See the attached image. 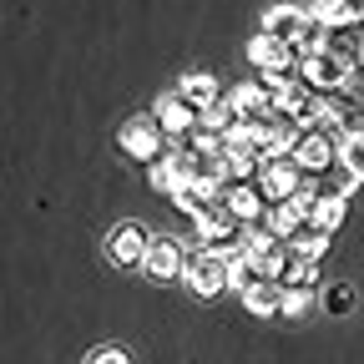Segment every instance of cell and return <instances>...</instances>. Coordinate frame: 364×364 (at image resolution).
<instances>
[{
	"label": "cell",
	"instance_id": "6da1fadb",
	"mask_svg": "<svg viewBox=\"0 0 364 364\" xmlns=\"http://www.w3.org/2000/svg\"><path fill=\"white\" fill-rule=\"evenodd\" d=\"M193 233H198V243H203V248H213V253H223V258H228V253H238V248H243L248 223H238L233 213L218 203V208H208V213L193 223Z\"/></svg>",
	"mask_w": 364,
	"mask_h": 364
},
{
	"label": "cell",
	"instance_id": "7a4b0ae2",
	"mask_svg": "<svg viewBox=\"0 0 364 364\" xmlns=\"http://www.w3.org/2000/svg\"><path fill=\"white\" fill-rule=\"evenodd\" d=\"M117 142H122V157L142 162V167H147V162H157V157L172 147V142H167V132L157 127V117H152V112H147V117H132V122L117 132Z\"/></svg>",
	"mask_w": 364,
	"mask_h": 364
},
{
	"label": "cell",
	"instance_id": "3957f363",
	"mask_svg": "<svg viewBox=\"0 0 364 364\" xmlns=\"http://www.w3.org/2000/svg\"><path fill=\"white\" fill-rule=\"evenodd\" d=\"M349 71H354V61H344L339 51H329V46H318V51L299 56V76H304L314 91H344V86H349Z\"/></svg>",
	"mask_w": 364,
	"mask_h": 364
},
{
	"label": "cell",
	"instance_id": "277c9868",
	"mask_svg": "<svg viewBox=\"0 0 364 364\" xmlns=\"http://www.w3.org/2000/svg\"><path fill=\"white\" fill-rule=\"evenodd\" d=\"M182 284H188L198 299H218L228 289V258L213 253V248H198L188 253V268H182Z\"/></svg>",
	"mask_w": 364,
	"mask_h": 364
},
{
	"label": "cell",
	"instance_id": "5b68a950",
	"mask_svg": "<svg viewBox=\"0 0 364 364\" xmlns=\"http://www.w3.org/2000/svg\"><path fill=\"white\" fill-rule=\"evenodd\" d=\"M147 248H152L147 223H117L107 233V263L117 268H147Z\"/></svg>",
	"mask_w": 364,
	"mask_h": 364
},
{
	"label": "cell",
	"instance_id": "8992f818",
	"mask_svg": "<svg viewBox=\"0 0 364 364\" xmlns=\"http://www.w3.org/2000/svg\"><path fill=\"white\" fill-rule=\"evenodd\" d=\"M243 56L258 66V76H299V51H294L289 41H273L268 31H258V36L248 41Z\"/></svg>",
	"mask_w": 364,
	"mask_h": 364
},
{
	"label": "cell",
	"instance_id": "52a82bcc",
	"mask_svg": "<svg viewBox=\"0 0 364 364\" xmlns=\"http://www.w3.org/2000/svg\"><path fill=\"white\" fill-rule=\"evenodd\" d=\"M152 117H157V127L167 132V142H188V136L198 132V122H203V112L182 97V91H167V97H157L152 102Z\"/></svg>",
	"mask_w": 364,
	"mask_h": 364
},
{
	"label": "cell",
	"instance_id": "ba28073f",
	"mask_svg": "<svg viewBox=\"0 0 364 364\" xmlns=\"http://www.w3.org/2000/svg\"><path fill=\"white\" fill-rule=\"evenodd\" d=\"M304 177H309V172H304V167H299L294 157H279V162H268V157H263V172H258V188H263L268 208H273V203H289V198H294V193L304 188Z\"/></svg>",
	"mask_w": 364,
	"mask_h": 364
},
{
	"label": "cell",
	"instance_id": "9c48e42d",
	"mask_svg": "<svg viewBox=\"0 0 364 364\" xmlns=\"http://www.w3.org/2000/svg\"><path fill=\"white\" fill-rule=\"evenodd\" d=\"M294 162L309 172V177H324L329 167H339V142L329 132H304L299 147H294Z\"/></svg>",
	"mask_w": 364,
	"mask_h": 364
},
{
	"label": "cell",
	"instance_id": "30bf717a",
	"mask_svg": "<svg viewBox=\"0 0 364 364\" xmlns=\"http://www.w3.org/2000/svg\"><path fill=\"white\" fill-rule=\"evenodd\" d=\"M182 268H188V248H182L177 238H152V248H147V279L172 284V279H182Z\"/></svg>",
	"mask_w": 364,
	"mask_h": 364
},
{
	"label": "cell",
	"instance_id": "8fae6325",
	"mask_svg": "<svg viewBox=\"0 0 364 364\" xmlns=\"http://www.w3.org/2000/svg\"><path fill=\"white\" fill-rule=\"evenodd\" d=\"M228 102L238 107V117H253V122H279V107H273L268 86L263 81H238L233 91H228Z\"/></svg>",
	"mask_w": 364,
	"mask_h": 364
},
{
	"label": "cell",
	"instance_id": "7c38bea8",
	"mask_svg": "<svg viewBox=\"0 0 364 364\" xmlns=\"http://www.w3.org/2000/svg\"><path fill=\"white\" fill-rule=\"evenodd\" d=\"M223 208L233 213L238 223H263V213H268V198H263V188H258V182H228V193H223Z\"/></svg>",
	"mask_w": 364,
	"mask_h": 364
},
{
	"label": "cell",
	"instance_id": "4fadbf2b",
	"mask_svg": "<svg viewBox=\"0 0 364 364\" xmlns=\"http://www.w3.org/2000/svg\"><path fill=\"white\" fill-rule=\"evenodd\" d=\"M309 223H314V228H324V233H339V228L349 223V193L339 188V182H334V188L324 182V193H318V203H314Z\"/></svg>",
	"mask_w": 364,
	"mask_h": 364
},
{
	"label": "cell",
	"instance_id": "5bb4252c",
	"mask_svg": "<svg viewBox=\"0 0 364 364\" xmlns=\"http://www.w3.org/2000/svg\"><path fill=\"white\" fill-rule=\"evenodd\" d=\"M263 86H268V97H273V107H279V117H294L304 102H309V81L304 76H258Z\"/></svg>",
	"mask_w": 364,
	"mask_h": 364
},
{
	"label": "cell",
	"instance_id": "9a60e30c",
	"mask_svg": "<svg viewBox=\"0 0 364 364\" xmlns=\"http://www.w3.org/2000/svg\"><path fill=\"white\" fill-rule=\"evenodd\" d=\"M147 188L162 193V198H172V193L182 188V157H177V142H172L157 162H147Z\"/></svg>",
	"mask_w": 364,
	"mask_h": 364
},
{
	"label": "cell",
	"instance_id": "2e32d148",
	"mask_svg": "<svg viewBox=\"0 0 364 364\" xmlns=\"http://www.w3.org/2000/svg\"><path fill=\"white\" fill-rule=\"evenodd\" d=\"M304 26H309V11H299V6H273L268 16H263V31L273 36V41H299L304 36Z\"/></svg>",
	"mask_w": 364,
	"mask_h": 364
},
{
	"label": "cell",
	"instance_id": "e0dca14e",
	"mask_svg": "<svg viewBox=\"0 0 364 364\" xmlns=\"http://www.w3.org/2000/svg\"><path fill=\"white\" fill-rule=\"evenodd\" d=\"M243 309L258 318H284V289L273 279H253V289L243 294Z\"/></svg>",
	"mask_w": 364,
	"mask_h": 364
},
{
	"label": "cell",
	"instance_id": "ac0fdd59",
	"mask_svg": "<svg viewBox=\"0 0 364 364\" xmlns=\"http://www.w3.org/2000/svg\"><path fill=\"white\" fill-rule=\"evenodd\" d=\"M177 91H182V97H188L198 112H208L213 102H223V81H218L213 71H188V76L177 81Z\"/></svg>",
	"mask_w": 364,
	"mask_h": 364
},
{
	"label": "cell",
	"instance_id": "d6986e66",
	"mask_svg": "<svg viewBox=\"0 0 364 364\" xmlns=\"http://www.w3.org/2000/svg\"><path fill=\"white\" fill-rule=\"evenodd\" d=\"M279 289H284V294H289V289H318V263L289 248V263H284V273H279Z\"/></svg>",
	"mask_w": 364,
	"mask_h": 364
},
{
	"label": "cell",
	"instance_id": "ffe728a7",
	"mask_svg": "<svg viewBox=\"0 0 364 364\" xmlns=\"http://www.w3.org/2000/svg\"><path fill=\"white\" fill-rule=\"evenodd\" d=\"M289 248H294V253H304V258H314V263H324V258H329V248H334V233H324V228L304 223L299 233L289 238Z\"/></svg>",
	"mask_w": 364,
	"mask_h": 364
},
{
	"label": "cell",
	"instance_id": "44dd1931",
	"mask_svg": "<svg viewBox=\"0 0 364 364\" xmlns=\"http://www.w3.org/2000/svg\"><path fill=\"white\" fill-rule=\"evenodd\" d=\"M218 157H223V172H228V182H258V172H263V157H258V152L223 147Z\"/></svg>",
	"mask_w": 364,
	"mask_h": 364
},
{
	"label": "cell",
	"instance_id": "7402d4cb",
	"mask_svg": "<svg viewBox=\"0 0 364 364\" xmlns=\"http://www.w3.org/2000/svg\"><path fill=\"white\" fill-rule=\"evenodd\" d=\"M304 223H309V218H304V213H299L294 203H273V208L263 213V228H268V233H273V238H284V243H289V238L299 233V228H304Z\"/></svg>",
	"mask_w": 364,
	"mask_h": 364
},
{
	"label": "cell",
	"instance_id": "603a6c76",
	"mask_svg": "<svg viewBox=\"0 0 364 364\" xmlns=\"http://www.w3.org/2000/svg\"><path fill=\"white\" fill-rule=\"evenodd\" d=\"M253 279H258V273H253V258H248V253H228V289L243 299V294L253 289Z\"/></svg>",
	"mask_w": 364,
	"mask_h": 364
},
{
	"label": "cell",
	"instance_id": "cb8c5ba5",
	"mask_svg": "<svg viewBox=\"0 0 364 364\" xmlns=\"http://www.w3.org/2000/svg\"><path fill=\"white\" fill-rule=\"evenodd\" d=\"M238 122H243V117H238V107L228 102V97H223V102H213V107L203 112V127H208V132H218V136H228Z\"/></svg>",
	"mask_w": 364,
	"mask_h": 364
},
{
	"label": "cell",
	"instance_id": "d4e9b609",
	"mask_svg": "<svg viewBox=\"0 0 364 364\" xmlns=\"http://www.w3.org/2000/svg\"><path fill=\"white\" fill-rule=\"evenodd\" d=\"M354 304H359L354 284H329V289H324V314L344 318V314H354Z\"/></svg>",
	"mask_w": 364,
	"mask_h": 364
},
{
	"label": "cell",
	"instance_id": "484cf974",
	"mask_svg": "<svg viewBox=\"0 0 364 364\" xmlns=\"http://www.w3.org/2000/svg\"><path fill=\"white\" fill-rule=\"evenodd\" d=\"M339 167L354 182H364V136H344V142H339Z\"/></svg>",
	"mask_w": 364,
	"mask_h": 364
},
{
	"label": "cell",
	"instance_id": "4316f807",
	"mask_svg": "<svg viewBox=\"0 0 364 364\" xmlns=\"http://www.w3.org/2000/svg\"><path fill=\"white\" fill-rule=\"evenodd\" d=\"M314 309V289H289L284 294V318H304Z\"/></svg>",
	"mask_w": 364,
	"mask_h": 364
},
{
	"label": "cell",
	"instance_id": "83f0119b",
	"mask_svg": "<svg viewBox=\"0 0 364 364\" xmlns=\"http://www.w3.org/2000/svg\"><path fill=\"white\" fill-rule=\"evenodd\" d=\"M86 364H132V359H127L122 344H102V349H91V354H86Z\"/></svg>",
	"mask_w": 364,
	"mask_h": 364
},
{
	"label": "cell",
	"instance_id": "f1b7e54d",
	"mask_svg": "<svg viewBox=\"0 0 364 364\" xmlns=\"http://www.w3.org/2000/svg\"><path fill=\"white\" fill-rule=\"evenodd\" d=\"M344 91H349L354 102H364V56L354 61V71H349V86H344Z\"/></svg>",
	"mask_w": 364,
	"mask_h": 364
}]
</instances>
